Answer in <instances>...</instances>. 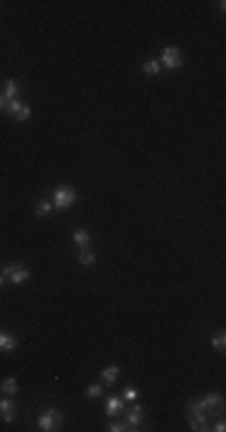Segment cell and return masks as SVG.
Wrapping results in <instances>:
<instances>
[{
	"label": "cell",
	"mask_w": 226,
	"mask_h": 432,
	"mask_svg": "<svg viewBox=\"0 0 226 432\" xmlns=\"http://www.w3.org/2000/svg\"><path fill=\"white\" fill-rule=\"evenodd\" d=\"M72 240H75V245H80V248H87L92 243V236L87 233L85 228H77L75 233H72Z\"/></svg>",
	"instance_id": "obj_14"
},
{
	"label": "cell",
	"mask_w": 226,
	"mask_h": 432,
	"mask_svg": "<svg viewBox=\"0 0 226 432\" xmlns=\"http://www.w3.org/2000/svg\"><path fill=\"white\" fill-rule=\"evenodd\" d=\"M5 113L10 116L12 120H17V123H24V120H29V106L27 103H22L20 98H15V101H8L5 103Z\"/></svg>",
	"instance_id": "obj_5"
},
{
	"label": "cell",
	"mask_w": 226,
	"mask_h": 432,
	"mask_svg": "<svg viewBox=\"0 0 226 432\" xmlns=\"http://www.w3.org/2000/svg\"><path fill=\"white\" fill-rule=\"evenodd\" d=\"M53 211V202H39L36 204V216H48Z\"/></svg>",
	"instance_id": "obj_18"
},
{
	"label": "cell",
	"mask_w": 226,
	"mask_h": 432,
	"mask_svg": "<svg viewBox=\"0 0 226 432\" xmlns=\"http://www.w3.org/2000/svg\"><path fill=\"white\" fill-rule=\"evenodd\" d=\"M3 96L8 98V101H15V98H20V84H17V79H5V86H3Z\"/></svg>",
	"instance_id": "obj_12"
},
{
	"label": "cell",
	"mask_w": 226,
	"mask_h": 432,
	"mask_svg": "<svg viewBox=\"0 0 226 432\" xmlns=\"http://www.w3.org/2000/svg\"><path fill=\"white\" fill-rule=\"evenodd\" d=\"M17 336H12V334H8V332H0V351L3 353H10V351H15L17 348Z\"/></svg>",
	"instance_id": "obj_11"
},
{
	"label": "cell",
	"mask_w": 226,
	"mask_h": 432,
	"mask_svg": "<svg viewBox=\"0 0 226 432\" xmlns=\"http://www.w3.org/2000/svg\"><path fill=\"white\" fill-rule=\"evenodd\" d=\"M5 103H8V98L3 96V91H0V111H5Z\"/></svg>",
	"instance_id": "obj_24"
},
{
	"label": "cell",
	"mask_w": 226,
	"mask_h": 432,
	"mask_svg": "<svg viewBox=\"0 0 226 432\" xmlns=\"http://www.w3.org/2000/svg\"><path fill=\"white\" fill-rule=\"evenodd\" d=\"M106 430L108 432H125V430H132V427H130V425H123V422H111Z\"/></svg>",
	"instance_id": "obj_22"
},
{
	"label": "cell",
	"mask_w": 226,
	"mask_h": 432,
	"mask_svg": "<svg viewBox=\"0 0 226 432\" xmlns=\"http://www.w3.org/2000/svg\"><path fill=\"white\" fill-rule=\"evenodd\" d=\"M15 408H17V403L12 399H0V418L5 422L15 420Z\"/></svg>",
	"instance_id": "obj_8"
},
{
	"label": "cell",
	"mask_w": 226,
	"mask_h": 432,
	"mask_svg": "<svg viewBox=\"0 0 226 432\" xmlns=\"http://www.w3.org/2000/svg\"><path fill=\"white\" fill-rule=\"evenodd\" d=\"M159 63L164 65V67H169V70H178L181 65H183V58H181V51L176 48V46H166L162 51V60Z\"/></svg>",
	"instance_id": "obj_7"
},
{
	"label": "cell",
	"mask_w": 226,
	"mask_h": 432,
	"mask_svg": "<svg viewBox=\"0 0 226 432\" xmlns=\"http://www.w3.org/2000/svg\"><path fill=\"white\" fill-rule=\"evenodd\" d=\"M118 377H120V367H116V365H108L101 370V379H104L106 387H113L118 382Z\"/></svg>",
	"instance_id": "obj_9"
},
{
	"label": "cell",
	"mask_w": 226,
	"mask_h": 432,
	"mask_svg": "<svg viewBox=\"0 0 226 432\" xmlns=\"http://www.w3.org/2000/svg\"><path fill=\"white\" fill-rule=\"evenodd\" d=\"M3 391L8 394V396H15L17 391H20V384H17V379L15 377H8L5 382H3Z\"/></svg>",
	"instance_id": "obj_16"
},
{
	"label": "cell",
	"mask_w": 226,
	"mask_h": 432,
	"mask_svg": "<svg viewBox=\"0 0 226 432\" xmlns=\"http://www.w3.org/2000/svg\"><path fill=\"white\" fill-rule=\"evenodd\" d=\"M137 396H140V389H135V387H128L125 389V394H123V399L125 401H137Z\"/></svg>",
	"instance_id": "obj_20"
},
{
	"label": "cell",
	"mask_w": 226,
	"mask_h": 432,
	"mask_svg": "<svg viewBox=\"0 0 226 432\" xmlns=\"http://www.w3.org/2000/svg\"><path fill=\"white\" fill-rule=\"evenodd\" d=\"M190 408H197L202 410V413H221L224 410V399H221V394H207V396H202L200 401H195V403H190Z\"/></svg>",
	"instance_id": "obj_1"
},
{
	"label": "cell",
	"mask_w": 226,
	"mask_h": 432,
	"mask_svg": "<svg viewBox=\"0 0 226 432\" xmlns=\"http://www.w3.org/2000/svg\"><path fill=\"white\" fill-rule=\"evenodd\" d=\"M212 346H214L216 351H224V348H226V336L224 334L214 336V339H212Z\"/></svg>",
	"instance_id": "obj_21"
},
{
	"label": "cell",
	"mask_w": 226,
	"mask_h": 432,
	"mask_svg": "<svg viewBox=\"0 0 226 432\" xmlns=\"http://www.w3.org/2000/svg\"><path fill=\"white\" fill-rule=\"evenodd\" d=\"M142 418H144V410H142V406H132V410H128V425L132 427V430H140Z\"/></svg>",
	"instance_id": "obj_10"
},
{
	"label": "cell",
	"mask_w": 226,
	"mask_h": 432,
	"mask_svg": "<svg viewBox=\"0 0 226 432\" xmlns=\"http://www.w3.org/2000/svg\"><path fill=\"white\" fill-rule=\"evenodd\" d=\"M3 283H5V276H3V271H0V286H3Z\"/></svg>",
	"instance_id": "obj_25"
},
{
	"label": "cell",
	"mask_w": 226,
	"mask_h": 432,
	"mask_svg": "<svg viewBox=\"0 0 226 432\" xmlns=\"http://www.w3.org/2000/svg\"><path fill=\"white\" fill-rule=\"evenodd\" d=\"M77 262H80V264H85V267H89V264H94V262H97V252H92L89 248H82V252L77 255Z\"/></svg>",
	"instance_id": "obj_15"
},
{
	"label": "cell",
	"mask_w": 226,
	"mask_h": 432,
	"mask_svg": "<svg viewBox=\"0 0 226 432\" xmlns=\"http://www.w3.org/2000/svg\"><path fill=\"white\" fill-rule=\"evenodd\" d=\"M75 204H77V192L72 187L63 185V187H55L53 190V206H58V209H70V206H75Z\"/></svg>",
	"instance_id": "obj_2"
},
{
	"label": "cell",
	"mask_w": 226,
	"mask_h": 432,
	"mask_svg": "<svg viewBox=\"0 0 226 432\" xmlns=\"http://www.w3.org/2000/svg\"><path fill=\"white\" fill-rule=\"evenodd\" d=\"M60 422H63V415H60V410L58 408H46L41 415H39V427H41L43 432L58 430Z\"/></svg>",
	"instance_id": "obj_4"
},
{
	"label": "cell",
	"mask_w": 226,
	"mask_h": 432,
	"mask_svg": "<svg viewBox=\"0 0 226 432\" xmlns=\"http://www.w3.org/2000/svg\"><path fill=\"white\" fill-rule=\"evenodd\" d=\"M142 70H144V75H159V70H162V63L159 60H147V63L142 65Z\"/></svg>",
	"instance_id": "obj_17"
},
{
	"label": "cell",
	"mask_w": 226,
	"mask_h": 432,
	"mask_svg": "<svg viewBox=\"0 0 226 432\" xmlns=\"http://www.w3.org/2000/svg\"><path fill=\"white\" fill-rule=\"evenodd\" d=\"M118 413H123V399H118V396H111V399L106 401V415H108V418H116Z\"/></svg>",
	"instance_id": "obj_13"
},
{
	"label": "cell",
	"mask_w": 226,
	"mask_h": 432,
	"mask_svg": "<svg viewBox=\"0 0 226 432\" xmlns=\"http://www.w3.org/2000/svg\"><path fill=\"white\" fill-rule=\"evenodd\" d=\"M209 430H214V432H224V430H226V422H224V420H216L214 425L209 427Z\"/></svg>",
	"instance_id": "obj_23"
},
{
	"label": "cell",
	"mask_w": 226,
	"mask_h": 432,
	"mask_svg": "<svg viewBox=\"0 0 226 432\" xmlns=\"http://www.w3.org/2000/svg\"><path fill=\"white\" fill-rule=\"evenodd\" d=\"M3 276H5V281L20 286V283H24V281L29 279V269L22 267V264H17V262H8V264L3 267Z\"/></svg>",
	"instance_id": "obj_3"
},
{
	"label": "cell",
	"mask_w": 226,
	"mask_h": 432,
	"mask_svg": "<svg viewBox=\"0 0 226 432\" xmlns=\"http://www.w3.org/2000/svg\"><path fill=\"white\" fill-rule=\"evenodd\" d=\"M101 391H104V389H101V384H89L85 394L89 396V399H99V396H101Z\"/></svg>",
	"instance_id": "obj_19"
},
{
	"label": "cell",
	"mask_w": 226,
	"mask_h": 432,
	"mask_svg": "<svg viewBox=\"0 0 226 432\" xmlns=\"http://www.w3.org/2000/svg\"><path fill=\"white\" fill-rule=\"evenodd\" d=\"M188 420H190V430H195V432L209 430V415L202 413V410L190 408V406H188Z\"/></svg>",
	"instance_id": "obj_6"
}]
</instances>
